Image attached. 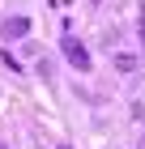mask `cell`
Here are the masks:
<instances>
[{
    "mask_svg": "<svg viewBox=\"0 0 145 149\" xmlns=\"http://www.w3.org/2000/svg\"><path fill=\"white\" fill-rule=\"evenodd\" d=\"M0 34H4V38H26V34H30V17H4Z\"/></svg>",
    "mask_w": 145,
    "mask_h": 149,
    "instance_id": "2",
    "label": "cell"
},
{
    "mask_svg": "<svg viewBox=\"0 0 145 149\" xmlns=\"http://www.w3.org/2000/svg\"><path fill=\"white\" fill-rule=\"evenodd\" d=\"M94 4H102V0H94Z\"/></svg>",
    "mask_w": 145,
    "mask_h": 149,
    "instance_id": "5",
    "label": "cell"
},
{
    "mask_svg": "<svg viewBox=\"0 0 145 149\" xmlns=\"http://www.w3.org/2000/svg\"><path fill=\"white\" fill-rule=\"evenodd\" d=\"M141 47H145V9H141Z\"/></svg>",
    "mask_w": 145,
    "mask_h": 149,
    "instance_id": "4",
    "label": "cell"
},
{
    "mask_svg": "<svg viewBox=\"0 0 145 149\" xmlns=\"http://www.w3.org/2000/svg\"><path fill=\"white\" fill-rule=\"evenodd\" d=\"M115 68L120 72H137V60L132 56H115Z\"/></svg>",
    "mask_w": 145,
    "mask_h": 149,
    "instance_id": "3",
    "label": "cell"
},
{
    "mask_svg": "<svg viewBox=\"0 0 145 149\" xmlns=\"http://www.w3.org/2000/svg\"><path fill=\"white\" fill-rule=\"evenodd\" d=\"M0 149H4V145H0Z\"/></svg>",
    "mask_w": 145,
    "mask_h": 149,
    "instance_id": "6",
    "label": "cell"
},
{
    "mask_svg": "<svg viewBox=\"0 0 145 149\" xmlns=\"http://www.w3.org/2000/svg\"><path fill=\"white\" fill-rule=\"evenodd\" d=\"M60 51H64V60H68V64H73L77 72H90V51L81 47V38L64 34V38H60Z\"/></svg>",
    "mask_w": 145,
    "mask_h": 149,
    "instance_id": "1",
    "label": "cell"
}]
</instances>
